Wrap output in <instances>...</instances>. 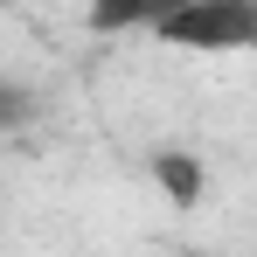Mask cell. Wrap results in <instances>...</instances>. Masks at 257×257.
I'll return each instance as SVG.
<instances>
[{
    "label": "cell",
    "instance_id": "3",
    "mask_svg": "<svg viewBox=\"0 0 257 257\" xmlns=\"http://www.w3.org/2000/svg\"><path fill=\"white\" fill-rule=\"evenodd\" d=\"M28 111H35V97H28V90H21V84H0V125H21Z\"/></svg>",
    "mask_w": 257,
    "mask_h": 257
},
{
    "label": "cell",
    "instance_id": "4",
    "mask_svg": "<svg viewBox=\"0 0 257 257\" xmlns=\"http://www.w3.org/2000/svg\"><path fill=\"white\" fill-rule=\"evenodd\" d=\"M160 174H167V188L181 195V202L195 195V167H188V160H160Z\"/></svg>",
    "mask_w": 257,
    "mask_h": 257
},
{
    "label": "cell",
    "instance_id": "1",
    "mask_svg": "<svg viewBox=\"0 0 257 257\" xmlns=\"http://www.w3.org/2000/svg\"><path fill=\"white\" fill-rule=\"evenodd\" d=\"M146 35L181 56H243L257 49V0H181Z\"/></svg>",
    "mask_w": 257,
    "mask_h": 257
},
{
    "label": "cell",
    "instance_id": "2",
    "mask_svg": "<svg viewBox=\"0 0 257 257\" xmlns=\"http://www.w3.org/2000/svg\"><path fill=\"white\" fill-rule=\"evenodd\" d=\"M174 7H181V0H84V21L97 35H132V28H153Z\"/></svg>",
    "mask_w": 257,
    "mask_h": 257
}]
</instances>
